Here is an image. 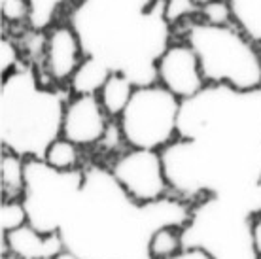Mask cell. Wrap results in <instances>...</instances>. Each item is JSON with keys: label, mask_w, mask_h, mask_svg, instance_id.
<instances>
[{"label": "cell", "mask_w": 261, "mask_h": 259, "mask_svg": "<svg viewBox=\"0 0 261 259\" xmlns=\"http://www.w3.org/2000/svg\"><path fill=\"white\" fill-rule=\"evenodd\" d=\"M233 27L250 42L261 44V0H227Z\"/></svg>", "instance_id": "cell-17"}, {"label": "cell", "mask_w": 261, "mask_h": 259, "mask_svg": "<svg viewBox=\"0 0 261 259\" xmlns=\"http://www.w3.org/2000/svg\"><path fill=\"white\" fill-rule=\"evenodd\" d=\"M169 188L188 202L261 182V87L204 85L180 102L178 138L161 151Z\"/></svg>", "instance_id": "cell-1"}, {"label": "cell", "mask_w": 261, "mask_h": 259, "mask_svg": "<svg viewBox=\"0 0 261 259\" xmlns=\"http://www.w3.org/2000/svg\"><path fill=\"white\" fill-rule=\"evenodd\" d=\"M65 250L61 233H42L31 223L2 235V253H12L17 259H49Z\"/></svg>", "instance_id": "cell-13"}, {"label": "cell", "mask_w": 261, "mask_h": 259, "mask_svg": "<svg viewBox=\"0 0 261 259\" xmlns=\"http://www.w3.org/2000/svg\"><path fill=\"white\" fill-rule=\"evenodd\" d=\"M201 10V4L195 0H165V15L170 27L184 21Z\"/></svg>", "instance_id": "cell-24"}, {"label": "cell", "mask_w": 261, "mask_h": 259, "mask_svg": "<svg viewBox=\"0 0 261 259\" xmlns=\"http://www.w3.org/2000/svg\"><path fill=\"white\" fill-rule=\"evenodd\" d=\"M184 42L197 53L206 84L241 91L261 87V55L237 27L197 21L188 27Z\"/></svg>", "instance_id": "cell-5"}, {"label": "cell", "mask_w": 261, "mask_h": 259, "mask_svg": "<svg viewBox=\"0 0 261 259\" xmlns=\"http://www.w3.org/2000/svg\"><path fill=\"white\" fill-rule=\"evenodd\" d=\"M108 114L95 95H72L63 117V136L80 148L100 144L108 131Z\"/></svg>", "instance_id": "cell-11"}, {"label": "cell", "mask_w": 261, "mask_h": 259, "mask_svg": "<svg viewBox=\"0 0 261 259\" xmlns=\"http://www.w3.org/2000/svg\"><path fill=\"white\" fill-rule=\"evenodd\" d=\"M0 12L4 23H23L31 21V2L29 0H0Z\"/></svg>", "instance_id": "cell-23"}, {"label": "cell", "mask_w": 261, "mask_h": 259, "mask_svg": "<svg viewBox=\"0 0 261 259\" xmlns=\"http://www.w3.org/2000/svg\"><path fill=\"white\" fill-rule=\"evenodd\" d=\"M29 223V214L21 199L17 201H2L0 204V231L8 235Z\"/></svg>", "instance_id": "cell-21"}, {"label": "cell", "mask_w": 261, "mask_h": 259, "mask_svg": "<svg viewBox=\"0 0 261 259\" xmlns=\"http://www.w3.org/2000/svg\"><path fill=\"white\" fill-rule=\"evenodd\" d=\"M135 89H137L135 84L127 76L119 72H112L110 78L106 80V84L97 95L108 117H121Z\"/></svg>", "instance_id": "cell-16"}, {"label": "cell", "mask_w": 261, "mask_h": 259, "mask_svg": "<svg viewBox=\"0 0 261 259\" xmlns=\"http://www.w3.org/2000/svg\"><path fill=\"white\" fill-rule=\"evenodd\" d=\"M182 229L178 225L159 227L150 239V255L151 259H167L172 257L184 248Z\"/></svg>", "instance_id": "cell-18"}, {"label": "cell", "mask_w": 261, "mask_h": 259, "mask_svg": "<svg viewBox=\"0 0 261 259\" xmlns=\"http://www.w3.org/2000/svg\"><path fill=\"white\" fill-rule=\"evenodd\" d=\"M182 239L184 248H202L212 259H257L252 216L223 197L210 195L191 204Z\"/></svg>", "instance_id": "cell-6"}, {"label": "cell", "mask_w": 261, "mask_h": 259, "mask_svg": "<svg viewBox=\"0 0 261 259\" xmlns=\"http://www.w3.org/2000/svg\"><path fill=\"white\" fill-rule=\"evenodd\" d=\"M110 74L112 70L102 61L85 55L76 72L72 74L68 82V91L70 95H95L97 97L98 91L106 84V80L110 78Z\"/></svg>", "instance_id": "cell-14"}, {"label": "cell", "mask_w": 261, "mask_h": 259, "mask_svg": "<svg viewBox=\"0 0 261 259\" xmlns=\"http://www.w3.org/2000/svg\"><path fill=\"white\" fill-rule=\"evenodd\" d=\"M195 2H199V4H204V2H212V0H195Z\"/></svg>", "instance_id": "cell-30"}, {"label": "cell", "mask_w": 261, "mask_h": 259, "mask_svg": "<svg viewBox=\"0 0 261 259\" xmlns=\"http://www.w3.org/2000/svg\"><path fill=\"white\" fill-rule=\"evenodd\" d=\"M180 102V98L159 84L137 87L118 123L125 144L161 151L174 142L178 138Z\"/></svg>", "instance_id": "cell-8"}, {"label": "cell", "mask_w": 261, "mask_h": 259, "mask_svg": "<svg viewBox=\"0 0 261 259\" xmlns=\"http://www.w3.org/2000/svg\"><path fill=\"white\" fill-rule=\"evenodd\" d=\"M31 2V21L29 27L33 31H46L51 29V23L61 8L65 6L68 0H29Z\"/></svg>", "instance_id": "cell-20"}, {"label": "cell", "mask_w": 261, "mask_h": 259, "mask_svg": "<svg viewBox=\"0 0 261 259\" xmlns=\"http://www.w3.org/2000/svg\"><path fill=\"white\" fill-rule=\"evenodd\" d=\"M49 259H82V257H78L76 253H72V252H68V250H65V252H61L59 255H55V257H49Z\"/></svg>", "instance_id": "cell-28"}, {"label": "cell", "mask_w": 261, "mask_h": 259, "mask_svg": "<svg viewBox=\"0 0 261 259\" xmlns=\"http://www.w3.org/2000/svg\"><path fill=\"white\" fill-rule=\"evenodd\" d=\"M157 84L169 89L180 100L195 97L204 89L206 80L202 76L197 53L188 42L170 44L157 61Z\"/></svg>", "instance_id": "cell-10"}, {"label": "cell", "mask_w": 261, "mask_h": 259, "mask_svg": "<svg viewBox=\"0 0 261 259\" xmlns=\"http://www.w3.org/2000/svg\"><path fill=\"white\" fill-rule=\"evenodd\" d=\"M167 259H212V257H210L208 252H204L202 248L188 246V248H182L178 253H174L172 257H167Z\"/></svg>", "instance_id": "cell-26"}, {"label": "cell", "mask_w": 261, "mask_h": 259, "mask_svg": "<svg viewBox=\"0 0 261 259\" xmlns=\"http://www.w3.org/2000/svg\"><path fill=\"white\" fill-rule=\"evenodd\" d=\"M44 161L57 170H76L80 169V146L61 136L47 148Z\"/></svg>", "instance_id": "cell-19"}, {"label": "cell", "mask_w": 261, "mask_h": 259, "mask_svg": "<svg viewBox=\"0 0 261 259\" xmlns=\"http://www.w3.org/2000/svg\"><path fill=\"white\" fill-rule=\"evenodd\" d=\"M68 23L85 55L127 76L135 87L157 84V61L172 34L165 0H80Z\"/></svg>", "instance_id": "cell-3"}, {"label": "cell", "mask_w": 261, "mask_h": 259, "mask_svg": "<svg viewBox=\"0 0 261 259\" xmlns=\"http://www.w3.org/2000/svg\"><path fill=\"white\" fill-rule=\"evenodd\" d=\"M68 93L46 84L33 65L21 63L0 84L2 149L25 159H44L47 148L63 136Z\"/></svg>", "instance_id": "cell-4"}, {"label": "cell", "mask_w": 261, "mask_h": 259, "mask_svg": "<svg viewBox=\"0 0 261 259\" xmlns=\"http://www.w3.org/2000/svg\"><path fill=\"white\" fill-rule=\"evenodd\" d=\"M190 214L191 202L178 195L138 202L110 169L87 165L59 233L66 250L82 259H151V235L163 225L184 227Z\"/></svg>", "instance_id": "cell-2"}, {"label": "cell", "mask_w": 261, "mask_h": 259, "mask_svg": "<svg viewBox=\"0 0 261 259\" xmlns=\"http://www.w3.org/2000/svg\"><path fill=\"white\" fill-rule=\"evenodd\" d=\"M110 170L119 186L138 202H153L170 195L163 159L155 149H127L116 157Z\"/></svg>", "instance_id": "cell-9"}, {"label": "cell", "mask_w": 261, "mask_h": 259, "mask_svg": "<svg viewBox=\"0 0 261 259\" xmlns=\"http://www.w3.org/2000/svg\"><path fill=\"white\" fill-rule=\"evenodd\" d=\"M21 63L23 61H21V51L17 44L10 36H2V40H0V72H2V78L15 70Z\"/></svg>", "instance_id": "cell-25"}, {"label": "cell", "mask_w": 261, "mask_h": 259, "mask_svg": "<svg viewBox=\"0 0 261 259\" xmlns=\"http://www.w3.org/2000/svg\"><path fill=\"white\" fill-rule=\"evenodd\" d=\"M252 237H254V246L257 259H261V214L252 218Z\"/></svg>", "instance_id": "cell-27"}, {"label": "cell", "mask_w": 261, "mask_h": 259, "mask_svg": "<svg viewBox=\"0 0 261 259\" xmlns=\"http://www.w3.org/2000/svg\"><path fill=\"white\" fill-rule=\"evenodd\" d=\"M84 59V45L70 23L53 25L47 31L46 49H44V70L47 72L51 84H68L72 74L76 72Z\"/></svg>", "instance_id": "cell-12"}, {"label": "cell", "mask_w": 261, "mask_h": 259, "mask_svg": "<svg viewBox=\"0 0 261 259\" xmlns=\"http://www.w3.org/2000/svg\"><path fill=\"white\" fill-rule=\"evenodd\" d=\"M199 13H201L202 21H204V23H210V25H233L227 0L204 2V4H201Z\"/></svg>", "instance_id": "cell-22"}, {"label": "cell", "mask_w": 261, "mask_h": 259, "mask_svg": "<svg viewBox=\"0 0 261 259\" xmlns=\"http://www.w3.org/2000/svg\"><path fill=\"white\" fill-rule=\"evenodd\" d=\"M27 159L13 151L2 149L0 157V186H2V201H17L25 193Z\"/></svg>", "instance_id": "cell-15"}, {"label": "cell", "mask_w": 261, "mask_h": 259, "mask_svg": "<svg viewBox=\"0 0 261 259\" xmlns=\"http://www.w3.org/2000/svg\"><path fill=\"white\" fill-rule=\"evenodd\" d=\"M0 259H17V257H13L12 253H2V255H0Z\"/></svg>", "instance_id": "cell-29"}, {"label": "cell", "mask_w": 261, "mask_h": 259, "mask_svg": "<svg viewBox=\"0 0 261 259\" xmlns=\"http://www.w3.org/2000/svg\"><path fill=\"white\" fill-rule=\"evenodd\" d=\"M84 182V169L57 170L44 159H27L23 204L29 223L42 233H59Z\"/></svg>", "instance_id": "cell-7"}]
</instances>
